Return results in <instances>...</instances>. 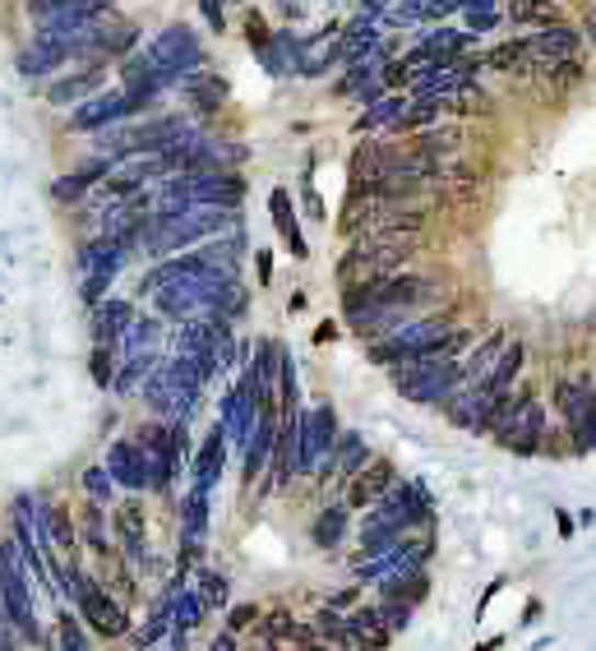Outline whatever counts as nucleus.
Wrapping results in <instances>:
<instances>
[{"instance_id":"obj_41","label":"nucleus","mask_w":596,"mask_h":651,"mask_svg":"<svg viewBox=\"0 0 596 651\" xmlns=\"http://www.w3.org/2000/svg\"><path fill=\"white\" fill-rule=\"evenodd\" d=\"M374 615H380V624L389 628V633H403V628L412 624V605H403V601H374Z\"/></svg>"},{"instance_id":"obj_45","label":"nucleus","mask_w":596,"mask_h":651,"mask_svg":"<svg viewBox=\"0 0 596 651\" xmlns=\"http://www.w3.org/2000/svg\"><path fill=\"white\" fill-rule=\"evenodd\" d=\"M116 379V351L112 347H93V384L106 389Z\"/></svg>"},{"instance_id":"obj_25","label":"nucleus","mask_w":596,"mask_h":651,"mask_svg":"<svg viewBox=\"0 0 596 651\" xmlns=\"http://www.w3.org/2000/svg\"><path fill=\"white\" fill-rule=\"evenodd\" d=\"M269 213H273V227H278V236L292 245V259H311V245H305V236H301V222H296V209H292V194L286 190H273L269 194Z\"/></svg>"},{"instance_id":"obj_2","label":"nucleus","mask_w":596,"mask_h":651,"mask_svg":"<svg viewBox=\"0 0 596 651\" xmlns=\"http://www.w3.org/2000/svg\"><path fill=\"white\" fill-rule=\"evenodd\" d=\"M468 384L462 379L458 361H407V366H393V389L403 393L416 407H445V402Z\"/></svg>"},{"instance_id":"obj_12","label":"nucleus","mask_w":596,"mask_h":651,"mask_svg":"<svg viewBox=\"0 0 596 651\" xmlns=\"http://www.w3.org/2000/svg\"><path fill=\"white\" fill-rule=\"evenodd\" d=\"M578 37H583V33H573V29H564V24L537 29L532 37H527V56H532V70H546V65H555V60H573V56H578Z\"/></svg>"},{"instance_id":"obj_54","label":"nucleus","mask_w":596,"mask_h":651,"mask_svg":"<svg viewBox=\"0 0 596 651\" xmlns=\"http://www.w3.org/2000/svg\"><path fill=\"white\" fill-rule=\"evenodd\" d=\"M583 29H587V37L596 42V5H587V10H583Z\"/></svg>"},{"instance_id":"obj_42","label":"nucleus","mask_w":596,"mask_h":651,"mask_svg":"<svg viewBox=\"0 0 596 651\" xmlns=\"http://www.w3.org/2000/svg\"><path fill=\"white\" fill-rule=\"evenodd\" d=\"M56 651H88V642H83V628H79V619H70V610H60V619H56Z\"/></svg>"},{"instance_id":"obj_32","label":"nucleus","mask_w":596,"mask_h":651,"mask_svg":"<svg viewBox=\"0 0 596 651\" xmlns=\"http://www.w3.org/2000/svg\"><path fill=\"white\" fill-rule=\"evenodd\" d=\"M403 111H407V98L403 93H384L380 102H370L357 121H351V130L357 134H370V130H393L397 121H403Z\"/></svg>"},{"instance_id":"obj_34","label":"nucleus","mask_w":596,"mask_h":651,"mask_svg":"<svg viewBox=\"0 0 596 651\" xmlns=\"http://www.w3.org/2000/svg\"><path fill=\"white\" fill-rule=\"evenodd\" d=\"M42 546H56V550H65V554H75V541H79V531H75V523H70V513L65 508H47L42 513V536H37Z\"/></svg>"},{"instance_id":"obj_24","label":"nucleus","mask_w":596,"mask_h":651,"mask_svg":"<svg viewBox=\"0 0 596 651\" xmlns=\"http://www.w3.org/2000/svg\"><path fill=\"white\" fill-rule=\"evenodd\" d=\"M485 407H491V397H485L476 384H462L449 402H445V416L458 425V430H481V420H485Z\"/></svg>"},{"instance_id":"obj_18","label":"nucleus","mask_w":596,"mask_h":651,"mask_svg":"<svg viewBox=\"0 0 596 651\" xmlns=\"http://www.w3.org/2000/svg\"><path fill=\"white\" fill-rule=\"evenodd\" d=\"M112 171H116V162H106V157H93V162H83L79 171H65L60 181L52 186V199H56V204H79V199L93 190L98 181H106Z\"/></svg>"},{"instance_id":"obj_8","label":"nucleus","mask_w":596,"mask_h":651,"mask_svg":"<svg viewBox=\"0 0 596 651\" xmlns=\"http://www.w3.org/2000/svg\"><path fill=\"white\" fill-rule=\"evenodd\" d=\"M83 42L88 37H33L24 52H19L14 60V70L24 75V79H42V75H56L65 70L75 56H83Z\"/></svg>"},{"instance_id":"obj_15","label":"nucleus","mask_w":596,"mask_h":651,"mask_svg":"<svg viewBox=\"0 0 596 651\" xmlns=\"http://www.w3.org/2000/svg\"><path fill=\"white\" fill-rule=\"evenodd\" d=\"M426 592H430V573H426V564H416V559H407V564H397L393 573L380 577V601L416 605V601H426Z\"/></svg>"},{"instance_id":"obj_46","label":"nucleus","mask_w":596,"mask_h":651,"mask_svg":"<svg viewBox=\"0 0 596 651\" xmlns=\"http://www.w3.org/2000/svg\"><path fill=\"white\" fill-rule=\"evenodd\" d=\"M246 42H250V52H255V56L273 47V33H269V24H263V19H259L255 10L246 14Z\"/></svg>"},{"instance_id":"obj_38","label":"nucleus","mask_w":596,"mask_h":651,"mask_svg":"<svg viewBox=\"0 0 596 651\" xmlns=\"http://www.w3.org/2000/svg\"><path fill=\"white\" fill-rule=\"evenodd\" d=\"M162 361V356L158 351H130V361H125V370L112 379V384L121 389V393H130V389H139L144 384V374L153 370V366H158Z\"/></svg>"},{"instance_id":"obj_22","label":"nucleus","mask_w":596,"mask_h":651,"mask_svg":"<svg viewBox=\"0 0 596 651\" xmlns=\"http://www.w3.org/2000/svg\"><path fill=\"white\" fill-rule=\"evenodd\" d=\"M135 324V305L112 296V301H98V319H93V338L98 347H116L125 338V328Z\"/></svg>"},{"instance_id":"obj_48","label":"nucleus","mask_w":596,"mask_h":651,"mask_svg":"<svg viewBox=\"0 0 596 651\" xmlns=\"http://www.w3.org/2000/svg\"><path fill=\"white\" fill-rule=\"evenodd\" d=\"M199 14L209 19L213 33H223V24H227V0H199Z\"/></svg>"},{"instance_id":"obj_19","label":"nucleus","mask_w":596,"mask_h":651,"mask_svg":"<svg viewBox=\"0 0 596 651\" xmlns=\"http://www.w3.org/2000/svg\"><path fill=\"white\" fill-rule=\"evenodd\" d=\"M342 628H347V647L351 651H384L389 647V628L380 624V615H374V605H361V610L342 615Z\"/></svg>"},{"instance_id":"obj_26","label":"nucleus","mask_w":596,"mask_h":651,"mask_svg":"<svg viewBox=\"0 0 596 651\" xmlns=\"http://www.w3.org/2000/svg\"><path fill=\"white\" fill-rule=\"evenodd\" d=\"M181 93H185V102L190 106H199V111H217L227 102V79L223 75H213V70H194L190 79H181Z\"/></svg>"},{"instance_id":"obj_14","label":"nucleus","mask_w":596,"mask_h":651,"mask_svg":"<svg viewBox=\"0 0 596 651\" xmlns=\"http://www.w3.org/2000/svg\"><path fill=\"white\" fill-rule=\"evenodd\" d=\"M116 541H121L125 559L135 569H153V559H148V523H144L139 504H121L116 508Z\"/></svg>"},{"instance_id":"obj_43","label":"nucleus","mask_w":596,"mask_h":651,"mask_svg":"<svg viewBox=\"0 0 596 651\" xmlns=\"http://www.w3.org/2000/svg\"><path fill=\"white\" fill-rule=\"evenodd\" d=\"M112 476H106V467H88L83 471V490H88V500H93V504H106V500H112Z\"/></svg>"},{"instance_id":"obj_39","label":"nucleus","mask_w":596,"mask_h":651,"mask_svg":"<svg viewBox=\"0 0 596 651\" xmlns=\"http://www.w3.org/2000/svg\"><path fill=\"white\" fill-rule=\"evenodd\" d=\"M199 601H204V610H227V577L223 573H199Z\"/></svg>"},{"instance_id":"obj_37","label":"nucleus","mask_w":596,"mask_h":651,"mask_svg":"<svg viewBox=\"0 0 596 651\" xmlns=\"http://www.w3.org/2000/svg\"><path fill=\"white\" fill-rule=\"evenodd\" d=\"M311 536H315L319 550H334L342 536H347V508H342V504H328L319 518H315V531H311Z\"/></svg>"},{"instance_id":"obj_52","label":"nucleus","mask_w":596,"mask_h":651,"mask_svg":"<svg viewBox=\"0 0 596 651\" xmlns=\"http://www.w3.org/2000/svg\"><path fill=\"white\" fill-rule=\"evenodd\" d=\"M499 587H504V577H495V582H491V587H485V596H481V601H476V619H481V615H485V605H491V601H495V596H499Z\"/></svg>"},{"instance_id":"obj_7","label":"nucleus","mask_w":596,"mask_h":651,"mask_svg":"<svg viewBox=\"0 0 596 651\" xmlns=\"http://www.w3.org/2000/svg\"><path fill=\"white\" fill-rule=\"evenodd\" d=\"M181 190L190 199V209H236L240 199H246L240 171H190V176H181Z\"/></svg>"},{"instance_id":"obj_11","label":"nucleus","mask_w":596,"mask_h":651,"mask_svg":"<svg viewBox=\"0 0 596 651\" xmlns=\"http://www.w3.org/2000/svg\"><path fill=\"white\" fill-rule=\"evenodd\" d=\"M393 157H397V148H389V144H361L351 153V167H347V181H351L347 194H374V186L389 176Z\"/></svg>"},{"instance_id":"obj_58","label":"nucleus","mask_w":596,"mask_h":651,"mask_svg":"<svg viewBox=\"0 0 596 651\" xmlns=\"http://www.w3.org/2000/svg\"><path fill=\"white\" fill-rule=\"evenodd\" d=\"M499 647H504V638H491V642H481L476 651H499Z\"/></svg>"},{"instance_id":"obj_27","label":"nucleus","mask_w":596,"mask_h":651,"mask_svg":"<svg viewBox=\"0 0 596 651\" xmlns=\"http://www.w3.org/2000/svg\"><path fill=\"white\" fill-rule=\"evenodd\" d=\"M273 439H278V420H273V412H263L255 420L250 439H246V481L263 476V467H269V458H273Z\"/></svg>"},{"instance_id":"obj_23","label":"nucleus","mask_w":596,"mask_h":651,"mask_svg":"<svg viewBox=\"0 0 596 651\" xmlns=\"http://www.w3.org/2000/svg\"><path fill=\"white\" fill-rule=\"evenodd\" d=\"M522 361H527V347H522V343H509V347L499 351V361L476 379V389H481L485 397H499L504 389H514V379L522 374Z\"/></svg>"},{"instance_id":"obj_17","label":"nucleus","mask_w":596,"mask_h":651,"mask_svg":"<svg viewBox=\"0 0 596 651\" xmlns=\"http://www.w3.org/2000/svg\"><path fill=\"white\" fill-rule=\"evenodd\" d=\"M139 47V29L135 24H98L83 42V56L93 60H116V56H130Z\"/></svg>"},{"instance_id":"obj_6","label":"nucleus","mask_w":596,"mask_h":651,"mask_svg":"<svg viewBox=\"0 0 596 651\" xmlns=\"http://www.w3.org/2000/svg\"><path fill=\"white\" fill-rule=\"evenodd\" d=\"M338 439V412L319 402L315 412H296V471H315L319 458L334 453Z\"/></svg>"},{"instance_id":"obj_30","label":"nucleus","mask_w":596,"mask_h":651,"mask_svg":"<svg viewBox=\"0 0 596 651\" xmlns=\"http://www.w3.org/2000/svg\"><path fill=\"white\" fill-rule=\"evenodd\" d=\"M370 462V453H366V439L357 435V430H342L338 439H334V453H328V467L338 471V481H351L357 471Z\"/></svg>"},{"instance_id":"obj_16","label":"nucleus","mask_w":596,"mask_h":651,"mask_svg":"<svg viewBox=\"0 0 596 651\" xmlns=\"http://www.w3.org/2000/svg\"><path fill=\"white\" fill-rule=\"evenodd\" d=\"M389 485H397L393 462H389V458H370V462L357 471V476H351V495H347V504H351V508H370Z\"/></svg>"},{"instance_id":"obj_53","label":"nucleus","mask_w":596,"mask_h":651,"mask_svg":"<svg viewBox=\"0 0 596 651\" xmlns=\"http://www.w3.org/2000/svg\"><path fill=\"white\" fill-rule=\"evenodd\" d=\"M541 619V601H527V610H522V628H532Z\"/></svg>"},{"instance_id":"obj_9","label":"nucleus","mask_w":596,"mask_h":651,"mask_svg":"<svg viewBox=\"0 0 596 651\" xmlns=\"http://www.w3.org/2000/svg\"><path fill=\"white\" fill-rule=\"evenodd\" d=\"M106 476L125 490H153V458L135 439H116L106 448Z\"/></svg>"},{"instance_id":"obj_44","label":"nucleus","mask_w":596,"mask_h":651,"mask_svg":"<svg viewBox=\"0 0 596 651\" xmlns=\"http://www.w3.org/2000/svg\"><path fill=\"white\" fill-rule=\"evenodd\" d=\"M263 615H259V605L255 601H246V605H232L227 610V633L236 638V633H246V628H255Z\"/></svg>"},{"instance_id":"obj_50","label":"nucleus","mask_w":596,"mask_h":651,"mask_svg":"<svg viewBox=\"0 0 596 651\" xmlns=\"http://www.w3.org/2000/svg\"><path fill=\"white\" fill-rule=\"evenodd\" d=\"M75 5H88V0H29V10H33L37 19L60 14V10H75Z\"/></svg>"},{"instance_id":"obj_40","label":"nucleus","mask_w":596,"mask_h":651,"mask_svg":"<svg viewBox=\"0 0 596 651\" xmlns=\"http://www.w3.org/2000/svg\"><path fill=\"white\" fill-rule=\"evenodd\" d=\"M158 338H162V324L158 319H135V324H130L125 328V347L130 351H153V347H158Z\"/></svg>"},{"instance_id":"obj_57","label":"nucleus","mask_w":596,"mask_h":651,"mask_svg":"<svg viewBox=\"0 0 596 651\" xmlns=\"http://www.w3.org/2000/svg\"><path fill=\"white\" fill-rule=\"evenodd\" d=\"M209 651H236V638H232V633H223V638H217Z\"/></svg>"},{"instance_id":"obj_4","label":"nucleus","mask_w":596,"mask_h":651,"mask_svg":"<svg viewBox=\"0 0 596 651\" xmlns=\"http://www.w3.org/2000/svg\"><path fill=\"white\" fill-rule=\"evenodd\" d=\"M491 435H495V444L504 448V453H518V458L541 453V448H546V407L537 402V393L522 397Z\"/></svg>"},{"instance_id":"obj_21","label":"nucleus","mask_w":596,"mask_h":651,"mask_svg":"<svg viewBox=\"0 0 596 651\" xmlns=\"http://www.w3.org/2000/svg\"><path fill=\"white\" fill-rule=\"evenodd\" d=\"M555 412L564 416V425L573 430L587 412H592V374H573V379H555Z\"/></svg>"},{"instance_id":"obj_36","label":"nucleus","mask_w":596,"mask_h":651,"mask_svg":"<svg viewBox=\"0 0 596 651\" xmlns=\"http://www.w3.org/2000/svg\"><path fill=\"white\" fill-rule=\"evenodd\" d=\"M209 610H204V601H199V592H190V587H181L171 596V628L176 633H190V628H199V619H204Z\"/></svg>"},{"instance_id":"obj_56","label":"nucleus","mask_w":596,"mask_h":651,"mask_svg":"<svg viewBox=\"0 0 596 651\" xmlns=\"http://www.w3.org/2000/svg\"><path fill=\"white\" fill-rule=\"evenodd\" d=\"M555 523H560V536H573V518H569L564 508H555Z\"/></svg>"},{"instance_id":"obj_31","label":"nucleus","mask_w":596,"mask_h":651,"mask_svg":"<svg viewBox=\"0 0 596 651\" xmlns=\"http://www.w3.org/2000/svg\"><path fill=\"white\" fill-rule=\"evenodd\" d=\"M458 144H462V130L458 125H435V130L412 134V153L430 157V162H449V157L458 153Z\"/></svg>"},{"instance_id":"obj_51","label":"nucleus","mask_w":596,"mask_h":651,"mask_svg":"<svg viewBox=\"0 0 596 651\" xmlns=\"http://www.w3.org/2000/svg\"><path fill=\"white\" fill-rule=\"evenodd\" d=\"M255 263H259V282L269 287V278H273V259H269V250H255Z\"/></svg>"},{"instance_id":"obj_13","label":"nucleus","mask_w":596,"mask_h":651,"mask_svg":"<svg viewBox=\"0 0 596 651\" xmlns=\"http://www.w3.org/2000/svg\"><path fill=\"white\" fill-rule=\"evenodd\" d=\"M106 83V70H102V60H93V65H83V70H65L60 79H52V88H47V102L52 106H79L83 98H93L98 88Z\"/></svg>"},{"instance_id":"obj_3","label":"nucleus","mask_w":596,"mask_h":651,"mask_svg":"<svg viewBox=\"0 0 596 651\" xmlns=\"http://www.w3.org/2000/svg\"><path fill=\"white\" fill-rule=\"evenodd\" d=\"M144 56H148V65L158 70V79H162L167 88H171V83H181V79H190L194 70H204V60H209L204 42H199L185 24L162 29V33L144 47Z\"/></svg>"},{"instance_id":"obj_35","label":"nucleus","mask_w":596,"mask_h":651,"mask_svg":"<svg viewBox=\"0 0 596 651\" xmlns=\"http://www.w3.org/2000/svg\"><path fill=\"white\" fill-rule=\"evenodd\" d=\"M445 111H462V116H491V93L476 83H458L453 93H445Z\"/></svg>"},{"instance_id":"obj_55","label":"nucleus","mask_w":596,"mask_h":651,"mask_svg":"<svg viewBox=\"0 0 596 651\" xmlns=\"http://www.w3.org/2000/svg\"><path fill=\"white\" fill-rule=\"evenodd\" d=\"M334 338H338L334 324H319V328H315V343H334Z\"/></svg>"},{"instance_id":"obj_20","label":"nucleus","mask_w":596,"mask_h":651,"mask_svg":"<svg viewBox=\"0 0 596 651\" xmlns=\"http://www.w3.org/2000/svg\"><path fill=\"white\" fill-rule=\"evenodd\" d=\"M223 458H227V430H223V420H217L204 439V448L194 453V467H190L194 490H213V481L223 476Z\"/></svg>"},{"instance_id":"obj_47","label":"nucleus","mask_w":596,"mask_h":651,"mask_svg":"<svg viewBox=\"0 0 596 651\" xmlns=\"http://www.w3.org/2000/svg\"><path fill=\"white\" fill-rule=\"evenodd\" d=\"M550 83H560V88H569V83H578L583 79V65L578 60H555V65H546L541 70Z\"/></svg>"},{"instance_id":"obj_49","label":"nucleus","mask_w":596,"mask_h":651,"mask_svg":"<svg viewBox=\"0 0 596 651\" xmlns=\"http://www.w3.org/2000/svg\"><path fill=\"white\" fill-rule=\"evenodd\" d=\"M384 88H403L412 83V70H407V60H384V75H380Z\"/></svg>"},{"instance_id":"obj_10","label":"nucleus","mask_w":596,"mask_h":651,"mask_svg":"<svg viewBox=\"0 0 596 651\" xmlns=\"http://www.w3.org/2000/svg\"><path fill=\"white\" fill-rule=\"evenodd\" d=\"M121 121H130L125 88H106V93H93V98H83V102L70 111V130H83V134H98V130L121 125Z\"/></svg>"},{"instance_id":"obj_33","label":"nucleus","mask_w":596,"mask_h":651,"mask_svg":"<svg viewBox=\"0 0 596 651\" xmlns=\"http://www.w3.org/2000/svg\"><path fill=\"white\" fill-rule=\"evenodd\" d=\"M504 14L522 29H546V24H560V5L555 0H509Z\"/></svg>"},{"instance_id":"obj_5","label":"nucleus","mask_w":596,"mask_h":651,"mask_svg":"<svg viewBox=\"0 0 596 651\" xmlns=\"http://www.w3.org/2000/svg\"><path fill=\"white\" fill-rule=\"evenodd\" d=\"M75 605H79L83 624L93 628L98 638H125V633H130V615H125V605H121L116 596H106V587H102L98 577H79Z\"/></svg>"},{"instance_id":"obj_29","label":"nucleus","mask_w":596,"mask_h":651,"mask_svg":"<svg viewBox=\"0 0 596 651\" xmlns=\"http://www.w3.org/2000/svg\"><path fill=\"white\" fill-rule=\"evenodd\" d=\"M481 70H499V75H532V56H527V37L499 42L481 56Z\"/></svg>"},{"instance_id":"obj_28","label":"nucleus","mask_w":596,"mask_h":651,"mask_svg":"<svg viewBox=\"0 0 596 651\" xmlns=\"http://www.w3.org/2000/svg\"><path fill=\"white\" fill-rule=\"evenodd\" d=\"M504 347H509V333H504V328H491V333H485V338L458 361V366H462V379H468V384H476V379L499 361V351H504Z\"/></svg>"},{"instance_id":"obj_1","label":"nucleus","mask_w":596,"mask_h":651,"mask_svg":"<svg viewBox=\"0 0 596 651\" xmlns=\"http://www.w3.org/2000/svg\"><path fill=\"white\" fill-rule=\"evenodd\" d=\"M0 619L14 624V633L24 642H42V624L33 615V577L24 573L19 546H0Z\"/></svg>"}]
</instances>
